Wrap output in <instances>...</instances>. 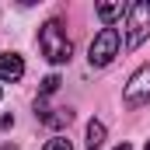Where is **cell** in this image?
Instances as JSON below:
<instances>
[{
	"label": "cell",
	"mask_w": 150,
	"mask_h": 150,
	"mask_svg": "<svg viewBox=\"0 0 150 150\" xmlns=\"http://www.w3.org/2000/svg\"><path fill=\"white\" fill-rule=\"evenodd\" d=\"M38 52L49 59V63H70V56H74V45H70V38L63 32V25L52 18V21H45L42 25V32H38Z\"/></svg>",
	"instance_id": "obj_1"
},
{
	"label": "cell",
	"mask_w": 150,
	"mask_h": 150,
	"mask_svg": "<svg viewBox=\"0 0 150 150\" xmlns=\"http://www.w3.org/2000/svg\"><path fill=\"white\" fill-rule=\"evenodd\" d=\"M126 14H129V21H126V49H140L150 35V4L136 0Z\"/></svg>",
	"instance_id": "obj_2"
},
{
	"label": "cell",
	"mask_w": 150,
	"mask_h": 150,
	"mask_svg": "<svg viewBox=\"0 0 150 150\" xmlns=\"http://www.w3.org/2000/svg\"><path fill=\"white\" fill-rule=\"evenodd\" d=\"M115 52H119V28H101L87 49V59H91V67H108Z\"/></svg>",
	"instance_id": "obj_3"
},
{
	"label": "cell",
	"mask_w": 150,
	"mask_h": 150,
	"mask_svg": "<svg viewBox=\"0 0 150 150\" xmlns=\"http://www.w3.org/2000/svg\"><path fill=\"white\" fill-rule=\"evenodd\" d=\"M122 101H126L129 108L150 105V67H140L136 74L129 77V84H126V91H122Z\"/></svg>",
	"instance_id": "obj_4"
},
{
	"label": "cell",
	"mask_w": 150,
	"mask_h": 150,
	"mask_svg": "<svg viewBox=\"0 0 150 150\" xmlns=\"http://www.w3.org/2000/svg\"><path fill=\"white\" fill-rule=\"evenodd\" d=\"M25 77V59L18 52H4L0 56V84H14Z\"/></svg>",
	"instance_id": "obj_5"
},
{
	"label": "cell",
	"mask_w": 150,
	"mask_h": 150,
	"mask_svg": "<svg viewBox=\"0 0 150 150\" xmlns=\"http://www.w3.org/2000/svg\"><path fill=\"white\" fill-rule=\"evenodd\" d=\"M35 115L45 122V126H52V129H59V126H67V122H70V112H63V108H45V105H38Z\"/></svg>",
	"instance_id": "obj_6"
},
{
	"label": "cell",
	"mask_w": 150,
	"mask_h": 150,
	"mask_svg": "<svg viewBox=\"0 0 150 150\" xmlns=\"http://www.w3.org/2000/svg\"><path fill=\"white\" fill-rule=\"evenodd\" d=\"M101 147H105V126L98 119H91L87 122V150H101Z\"/></svg>",
	"instance_id": "obj_7"
},
{
	"label": "cell",
	"mask_w": 150,
	"mask_h": 150,
	"mask_svg": "<svg viewBox=\"0 0 150 150\" xmlns=\"http://www.w3.org/2000/svg\"><path fill=\"white\" fill-rule=\"evenodd\" d=\"M122 14V4H98V18L105 21V28H112V21Z\"/></svg>",
	"instance_id": "obj_8"
},
{
	"label": "cell",
	"mask_w": 150,
	"mask_h": 150,
	"mask_svg": "<svg viewBox=\"0 0 150 150\" xmlns=\"http://www.w3.org/2000/svg\"><path fill=\"white\" fill-rule=\"evenodd\" d=\"M42 150H74V147H70V140H63V136H52V140H49Z\"/></svg>",
	"instance_id": "obj_9"
},
{
	"label": "cell",
	"mask_w": 150,
	"mask_h": 150,
	"mask_svg": "<svg viewBox=\"0 0 150 150\" xmlns=\"http://www.w3.org/2000/svg\"><path fill=\"white\" fill-rule=\"evenodd\" d=\"M56 87H59V77H56V74H49L45 80H42V94H52Z\"/></svg>",
	"instance_id": "obj_10"
},
{
	"label": "cell",
	"mask_w": 150,
	"mask_h": 150,
	"mask_svg": "<svg viewBox=\"0 0 150 150\" xmlns=\"http://www.w3.org/2000/svg\"><path fill=\"white\" fill-rule=\"evenodd\" d=\"M115 150H129V143H119V147H115Z\"/></svg>",
	"instance_id": "obj_11"
},
{
	"label": "cell",
	"mask_w": 150,
	"mask_h": 150,
	"mask_svg": "<svg viewBox=\"0 0 150 150\" xmlns=\"http://www.w3.org/2000/svg\"><path fill=\"white\" fill-rule=\"evenodd\" d=\"M143 150H150V143H147V147H143Z\"/></svg>",
	"instance_id": "obj_12"
}]
</instances>
